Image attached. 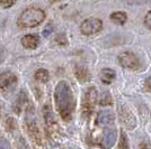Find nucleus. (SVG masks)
Returning <instances> with one entry per match:
<instances>
[{"label":"nucleus","mask_w":151,"mask_h":149,"mask_svg":"<svg viewBox=\"0 0 151 149\" xmlns=\"http://www.w3.org/2000/svg\"><path fill=\"white\" fill-rule=\"evenodd\" d=\"M55 106L60 116L64 120H70L75 111L76 101L73 92L70 87L69 83L65 81H60L58 83L54 91Z\"/></svg>","instance_id":"1"},{"label":"nucleus","mask_w":151,"mask_h":149,"mask_svg":"<svg viewBox=\"0 0 151 149\" xmlns=\"http://www.w3.org/2000/svg\"><path fill=\"white\" fill-rule=\"evenodd\" d=\"M45 17L46 15L44 10H42L41 8L29 7L22 13L17 23L22 28H34L36 26L41 25L45 20Z\"/></svg>","instance_id":"2"},{"label":"nucleus","mask_w":151,"mask_h":149,"mask_svg":"<svg viewBox=\"0 0 151 149\" xmlns=\"http://www.w3.org/2000/svg\"><path fill=\"white\" fill-rule=\"evenodd\" d=\"M103 21L98 18H88L85 19L80 25V31L81 34L86 36L95 35L103 29Z\"/></svg>","instance_id":"3"},{"label":"nucleus","mask_w":151,"mask_h":149,"mask_svg":"<svg viewBox=\"0 0 151 149\" xmlns=\"http://www.w3.org/2000/svg\"><path fill=\"white\" fill-rule=\"evenodd\" d=\"M97 91L95 87H89L86 91L85 98H83V103H82V110L85 116H90L91 112L94 111L96 102H97Z\"/></svg>","instance_id":"4"},{"label":"nucleus","mask_w":151,"mask_h":149,"mask_svg":"<svg viewBox=\"0 0 151 149\" xmlns=\"http://www.w3.org/2000/svg\"><path fill=\"white\" fill-rule=\"evenodd\" d=\"M119 63L122 67L129 68V70H138L140 66L139 58L135 54H133L132 52H123L121 53L119 57Z\"/></svg>","instance_id":"5"},{"label":"nucleus","mask_w":151,"mask_h":149,"mask_svg":"<svg viewBox=\"0 0 151 149\" xmlns=\"http://www.w3.org/2000/svg\"><path fill=\"white\" fill-rule=\"evenodd\" d=\"M17 84V76L13 72H2L0 73V89L4 91H10L13 90L15 85Z\"/></svg>","instance_id":"6"},{"label":"nucleus","mask_w":151,"mask_h":149,"mask_svg":"<svg viewBox=\"0 0 151 149\" xmlns=\"http://www.w3.org/2000/svg\"><path fill=\"white\" fill-rule=\"evenodd\" d=\"M20 43H22L24 48H27V50H35V48H37L38 45H40V38H38L37 35L27 34V35L22 37Z\"/></svg>","instance_id":"7"},{"label":"nucleus","mask_w":151,"mask_h":149,"mask_svg":"<svg viewBox=\"0 0 151 149\" xmlns=\"http://www.w3.org/2000/svg\"><path fill=\"white\" fill-rule=\"evenodd\" d=\"M117 139V132L114 129H109L104 133V137L101 139V147L104 149H109L114 146Z\"/></svg>","instance_id":"8"},{"label":"nucleus","mask_w":151,"mask_h":149,"mask_svg":"<svg viewBox=\"0 0 151 149\" xmlns=\"http://www.w3.org/2000/svg\"><path fill=\"white\" fill-rule=\"evenodd\" d=\"M114 122V113L109 110H104L99 112L97 117V123L99 126H111Z\"/></svg>","instance_id":"9"},{"label":"nucleus","mask_w":151,"mask_h":149,"mask_svg":"<svg viewBox=\"0 0 151 149\" xmlns=\"http://www.w3.org/2000/svg\"><path fill=\"white\" fill-rule=\"evenodd\" d=\"M121 117H122V121L123 123L125 124L127 128L132 129L135 126V119L133 117V114L129 110H126V108H124L122 110V113H121Z\"/></svg>","instance_id":"10"},{"label":"nucleus","mask_w":151,"mask_h":149,"mask_svg":"<svg viewBox=\"0 0 151 149\" xmlns=\"http://www.w3.org/2000/svg\"><path fill=\"white\" fill-rule=\"evenodd\" d=\"M111 20L113 21L114 24H117V25H124L127 20V16L124 11H114L111 13L109 16Z\"/></svg>","instance_id":"11"},{"label":"nucleus","mask_w":151,"mask_h":149,"mask_svg":"<svg viewBox=\"0 0 151 149\" xmlns=\"http://www.w3.org/2000/svg\"><path fill=\"white\" fill-rule=\"evenodd\" d=\"M115 79V72L112 68H103L101 72V80L105 84L112 83Z\"/></svg>","instance_id":"12"},{"label":"nucleus","mask_w":151,"mask_h":149,"mask_svg":"<svg viewBox=\"0 0 151 149\" xmlns=\"http://www.w3.org/2000/svg\"><path fill=\"white\" fill-rule=\"evenodd\" d=\"M49 77H50L49 72L46 70H44V68H40L35 73V79L37 81L42 82V83H46V82L49 81Z\"/></svg>","instance_id":"13"},{"label":"nucleus","mask_w":151,"mask_h":149,"mask_svg":"<svg viewBox=\"0 0 151 149\" xmlns=\"http://www.w3.org/2000/svg\"><path fill=\"white\" fill-rule=\"evenodd\" d=\"M76 75L80 81H86L88 79V72L83 66H76Z\"/></svg>","instance_id":"14"},{"label":"nucleus","mask_w":151,"mask_h":149,"mask_svg":"<svg viewBox=\"0 0 151 149\" xmlns=\"http://www.w3.org/2000/svg\"><path fill=\"white\" fill-rule=\"evenodd\" d=\"M55 42H57V44H58V45H60V46H67V44H68L67 37H65V35H63V34L58 35Z\"/></svg>","instance_id":"15"},{"label":"nucleus","mask_w":151,"mask_h":149,"mask_svg":"<svg viewBox=\"0 0 151 149\" xmlns=\"http://www.w3.org/2000/svg\"><path fill=\"white\" fill-rule=\"evenodd\" d=\"M17 0H0V6L2 8H10L16 4Z\"/></svg>","instance_id":"16"},{"label":"nucleus","mask_w":151,"mask_h":149,"mask_svg":"<svg viewBox=\"0 0 151 149\" xmlns=\"http://www.w3.org/2000/svg\"><path fill=\"white\" fill-rule=\"evenodd\" d=\"M120 148L121 149H129V143H127V138H126L125 133H122V136H121Z\"/></svg>","instance_id":"17"},{"label":"nucleus","mask_w":151,"mask_h":149,"mask_svg":"<svg viewBox=\"0 0 151 149\" xmlns=\"http://www.w3.org/2000/svg\"><path fill=\"white\" fill-rule=\"evenodd\" d=\"M0 149H10V145L5 138L0 137Z\"/></svg>","instance_id":"18"},{"label":"nucleus","mask_w":151,"mask_h":149,"mask_svg":"<svg viewBox=\"0 0 151 149\" xmlns=\"http://www.w3.org/2000/svg\"><path fill=\"white\" fill-rule=\"evenodd\" d=\"M112 102V99H111V95L108 93H104L103 95V99L101 100V104H108Z\"/></svg>","instance_id":"19"},{"label":"nucleus","mask_w":151,"mask_h":149,"mask_svg":"<svg viewBox=\"0 0 151 149\" xmlns=\"http://www.w3.org/2000/svg\"><path fill=\"white\" fill-rule=\"evenodd\" d=\"M145 26L149 28V29H151V10L148 13H147V15H145Z\"/></svg>","instance_id":"20"},{"label":"nucleus","mask_w":151,"mask_h":149,"mask_svg":"<svg viewBox=\"0 0 151 149\" xmlns=\"http://www.w3.org/2000/svg\"><path fill=\"white\" fill-rule=\"evenodd\" d=\"M147 1H149V0H129V2L133 4V5H143Z\"/></svg>","instance_id":"21"},{"label":"nucleus","mask_w":151,"mask_h":149,"mask_svg":"<svg viewBox=\"0 0 151 149\" xmlns=\"http://www.w3.org/2000/svg\"><path fill=\"white\" fill-rule=\"evenodd\" d=\"M145 87H147L149 91H151V75L147 79V80H145Z\"/></svg>","instance_id":"22"},{"label":"nucleus","mask_w":151,"mask_h":149,"mask_svg":"<svg viewBox=\"0 0 151 149\" xmlns=\"http://www.w3.org/2000/svg\"><path fill=\"white\" fill-rule=\"evenodd\" d=\"M2 61H4V50H2V48L0 47V64H1Z\"/></svg>","instance_id":"23"}]
</instances>
